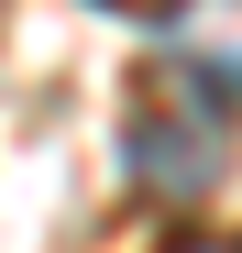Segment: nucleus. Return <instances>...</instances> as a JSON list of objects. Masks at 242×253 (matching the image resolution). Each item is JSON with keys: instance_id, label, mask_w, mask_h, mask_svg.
I'll return each instance as SVG.
<instances>
[{"instance_id": "obj_1", "label": "nucleus", "mask_w": 242, "mask_h": 253, "mask_svg": "<svg viewBox=\"0 0 242 253\" xmlns=\"http://www.w3.org/2000/svg\"><path fill=\"white\" fill-rule=\"evenodd\" d=\"M154 253H242V231H165Z\"/></svg>"}, {"instance_id": "obj_2", "label": "nucleus", "mask_w": 242, "mask_h": 253, "mask_svg": "<svg viewBox=\"0 0 242 253\" xmlns=\"http://www.w3.org/2000/svg\"><path fill=\"white\" fill-rule=\"evenodd\" d=\"M99 11H121V22H176L187 0H99Z\"/></svg>"}]
</instances>
